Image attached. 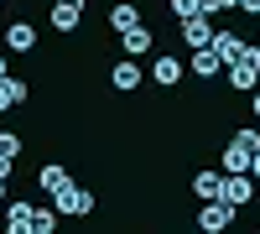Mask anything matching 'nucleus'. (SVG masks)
<instances>
[{
  "label": "nucleus",
  "mask_w": 260,
  "mask_h": 234,
  "mask_svg": "<svg viewBox=\"0 0 260 234\" xmlns=\"http://www.w3.org/2000/svg\"><path fill=\"white\" fill-rule=\"evenodd\" d=\"M187 68L198 73V78H219V68H224V62L213 57V47H203V52H192V62H187Z\"/></svg>",
  "instance_id": "16"
},
{
  "label": "nucleus",
  "mask_w": 260,
  "mask_h": 234,
  "mask_svg": "<svg viewBox=\"0 0 260 234\" xmlns=\"http://www.w3.org/2000/svg\"><path fill=\"white\" fill-rule=\"evenodd\" d=\"M16 151H21V141L6 130V136H0V161H16Z\"/></svg>",
  "instance_id": "20"
},
{
  "label": "nucleus",
  "mask_w": 260,
  "mask_h": 234,
  "mask_svg": "<svg viewBox=\"0 0 260 234\" xmlns=\"http://www.w3.org/2000/svg\"><path fill=\"white\" fill-rule=\"evenodd\" d=\"M250 110H255V120H260V89H255V104H250Z\"/></svg>",
  "instance_id": "26"
},
{
  "label": "nucleus",
  "mask_w": 260,
  "mask_h": 234,
  "mask_svg": "<svg viewBox=\"0 0 260 234\" xmlns=\"http://www.w3.org/2000/svg\"><path fill=\"white\" fill-rule=\"evenodd\" d=\"M120 47H125V57H146V52H151V31H146V21H141V26H130V31H120Z\"/></svg>",
  "instance_id": "9"
},
{
  "label": "nucleus",
  "mask_w": 260,
  "mask_h": 234,
  "mask_svg": "<svg viewBox=\"0 0 260 234\" xmlns=\"http://www.w3.org/2000/svg\"><path fill=\"white\" fill-rule=\"evenodd\" d=\"M6 78H11V68H6V57H0V83H6Z\"/></svg>",
  "instance_id": "25"
},
{
  "label": "nucleus",
  "mask_w": 260,
  "mask_h": 234,
  "mask_svg": "<svg viewBox=\"0 0 260 234\" xmlns=\"http://www.w3.org/2000/svg\"><path fill=\"white\" fill-rule=\"evenodd\" d=\"M240 52H245V42L234 37V31H224V26L213 31V57H219L224 68H229V62H240Z\"/></svg>",
  "instance_id": "6"
},
{
  "label": "nucleus",
  "mask_w": 260,
  "mask_h": 234,
  "mask_svg": "<svg viewBox=\"0 0 260 234\" xmlns=\"http://www.w3.org/2000/svg\"><path fill=\"white\" fill-rule=\"evenodd\" d=\"M6 42H11V52H31V47H37V26L16 21V26H6Z\"/></svg>",
  "instance_id": "14"
},
{
  "label": "nucleus",
  "mask_w": 260,
  "mask_h": 234,
  "mask_svg": "<svg viewBox=\"0 0 260 234\" xmlns=\"http://www.w3.org/2000/svg\"><path fill=\"white\" fill-rule=\"evenodd\" d=\"M198 224H203V234H224V229L234 224V208H229V203H203Z\"/></svg>",
  "instance_id": "5"
},
{
  "label": "nucleus",
  "mask_w": 260,
  "mask_h": 234,
  "mask_svg": "<svg viewBox=\"0 0 260 234\" xmlns=\"http://www.w3.org/2000/svg\"><path fill=\"white\" fill-rule=\"evenodd\" d=\"M31 234H57V208H37L31 214Z\"/></svg>",
  "instance_id": "18"
},
{
  "label": "nucleus",
  "mask_w": 260,
  "mask_h": 234,
  "mask_svg": "<svg viewBox=\"0 0 260 234\" xmlns=\"http://www.w3.org/2000/svg\"><path fill=\"white\" fill-rule=\"evenodd\" d=\"M37 182H42V193H62V187H68V172H62L57 161H47V166L37 172Z\"/></svg>",
  "instance_id": "15"
},
{
  "label": "nucleus",
  "mask_w": 260,
  "mask_h": 234,
  "mask_svg": "<svg viewBox=\"0 0 260 234\" xmlns=\"http://www.w3.org/2000/svg\"><path fill=\"white\" fill-rule=\"evenodd\" d=\"M6 94H11V104H26V94H31V89H26L21 78H6Z\"/></svg>",
  "instance_id": "21"
},
{
  "label": "nucleus",
  "mask_w": 260,
  "mask_h": 234,
  "mask_svg": "<svg viewBox=\"0 0 260 234\" xmlns=\"http://www.w3.org/2000/svg\"><path fill=\"white\" fill-rule=\"evenodd\" d=\"M229 83H234L240 94H255V89H260V42L240 52V62H229Z\"/></svg>",
  "instance_id": "1"
},
{
  "label": "nucleus",
  "mask_w": 260,
  "mask_h": 234,
  "mask_svg": "<svg viewBox=\"0 0 260 234\" xmlns=\"http://www.w3.org/2000/svg\"><path fill=\"white\" fill-rule=\"evenodd\" d=\"M52 208H57V214H68V219H83V214H94V193L68 182L62 193H52Z\"/></svg>",
  "instance_id": "2"
},
{
  "label": "nucleus",
  "mask_w": 260,
  "mask_h": 234,
  "mask_svg": "<svg viewBox=\"0 0 260 234\" xmlns=\"http://www.w3.org/2000/svg\"><path fill=\"white\" fill-rule=\"evenodd\" d=\"M240 11L245 16H260V0H240Z\"/></svg>",
  "instance_id": "22"
},
{
  "label": "nucleus",
  "mask_w": 260,
  "mask_h": 234,
  "mask_svg": "<svg viewBox=\"0 0 260 234\" xmlns=\"http://www.w3.org/2000/svg\"><path fill=\"white\" fill-rule=\"evenodd\" d=\"M0 110H11V94H6V83H0Z\"/></svg>",
  "instance_id": "23"
},
{
  "label": "nucleus",
  "mask_w": 260,
  "mask_h": 234,
  "mask_svg": "<svg viewBox=\"0 0 260 234\" xmlns=\"http://www.w3.org/2000/svg\"><path fill=\"white\" fill-rule=\"evenodd\" d=\"M110 83L120 94H130V89H141V62L136 57H125V62H115V73H110Z\"/></svg>",
  "instance_id": "8"
},
{
  "label": "nucleus",
  "mask_w": 260,
  "mask_h": 234,
  "mask_svg": "<svg viewBox=\"0 0 260 234\" xmlns=\"http://www.w3.org/2000/svg\"><path fill=\"white\" fill-rule=\"evenodd\" d=\"M255 198V177L245 172V177H224V193H219V203H229V208H245Z\"/></svg>",
  "instance_id": "3"
},
{
  "label": "nucleus",
  "mask_w": 260,
  "mask_h": 234,
  "mask_svg": "<svg viewBox=\"0 0 260 234\" xmlns=\"http://www.w3.org/2000/svg\"><path fill=\"white\" fill-rule=\"evenodd\" d=\"M192 193H198L203 203H219V193H224V172H198V177H192Z\"/></svg>",
  "instance_id": "11"
},
{
  "label": "nucleus",
  "mask_w": 260,
  "mask_h": 234,
  "mask_svg": "<svg viewBox=\"0 0 260 234\" xmlns=\"http://www.w3.org/2000/svg\"><path fill=\"white\" fill-rule=\"evenodd\" d=\"M110 26H115V31L141 26V11H136V6H115V11H110Z\"/></svg>",
  "instance_id": "17"
},
{
  "label": "nucleus",
  "mask_w": 260,
  "mask_h": 234,
  "mask_svg": "<svg viewBox=\"0 0 260 234\" xmlns=\"http://www.w3.org/2000/svg\"><path fill=\"white\" fill-rule=\"evenodd\" d=\"M78 16H83V0H52V26L57 31H73Z\"/></svg>",
  "instance_id": "7"
},
{
  "label": "nucleus",
  "mask_w": 260,
  "mask_h": 234,
  "mask_svg": "<svg viewBox=\"0 0 260 234\" xmlns=\"http://www.w3.org/2000/svg\"><path fill=\"white\" fill-rule=\"evenodd\" d=\"M6 182H11V177H6V172H0V203H6Z\"/></svg>",
  "instance_id": "24"
},
{
  "label": "nucleus",
  "mask_w": 260,
  "mask_h": 234,
  "mask_svg": "<svg viewBox=\"0 0 260 234\" xmlns=\"http://www.w3.org/2000/svg\"><path fill=\"white\" fill-rule=\"evenodd\" d=\"M151 78H156V83H161V89H172V83H177V78H182V62H177V57H172V52H167V57H156V62H151Z\"/></svg>",
  "instance_id": "12"
},
{
  "label": "nucleus",
  "mask_w": 260,
  "mask_h": 234,
  "mask_svg": "<svg viewBox=\"0 0 260 234\" xmlns=\"http://www.w3.org/2000/svg\"><path fill=\"white\" fill-rule=\"evenodd\" d=\"M172 16H182V21H198V16H203V0H172Z\"/></svg>",
  "instance_id": "19"
},
{
  "label": "nucleus",
  "mask_w": 260,
  "mask_h": 234,
  "mask_svg": "<svg viewBox=\"0 0 260 234\" xmlns=\"http://www.w3.org/2000/svg\"><path fill=\"white\" fill-rule=\"evenodd\" d=\"M250 161H255V156L245 151V146H234V141H229V151H224V177H245V172H250Z\"/></svg>",
  "instance_id": "13"
},
{
  "label": "nucleus",
  "mask_w": 260,
  "mask_h": 234,
  "mask_svg": "<svg viewBox=\"0 0 260 234\" xmlns=\"http://www.w3.org/2000/svg\"><path fill=\"white\" fill-rule=\"evenodd\" d=\"M31 214H37V208L16 198V203L6 208V234H31Z\"/></svg>",
  "instance_id": "10"
},
{
  "label": "nucleus",
  "mask_w": 260,
  "mask_h": 234,
  "mask_svg": "<svg viewBox=\"0 0 260 234\" xmlns=\"http://www.w3.org/2000/svg\"><path fill=\"white\" fill-rule=\"evenodd\" d=\"M213 31H219V26H213L208 16H198V21H182V42H187L192 52H203V47H213Z\"/></svg>",
  "instance_id": "4"
}]
</instances>
